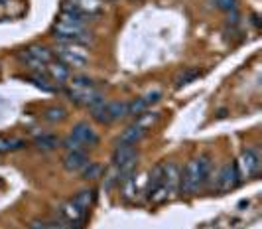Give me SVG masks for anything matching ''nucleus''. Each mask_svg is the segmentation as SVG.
Listing matches in <instances>:
<instances>
[{
	"label": "nucleus",
	"mask_w": 262,
	"mask_h": 229,
	"mask_svg": "<svg viewBox=\"0 0 262 229\" xmlns=\"http://www.w3.org/2000/svg\"><path fill=\"white\" fill-rule=\"evenodd\" d=\"M144 111H148V103L144 101V97L134 99V101L128 103V115H130V117H138V115H142Z\"/></svg>",
	"instance_id": "nucleus-25"
},
{
	"label": "nucleus",
	"mask_w": 262,
	"mask_h": 229,
	"mask_svg": "<svg viewBox=\"0 0 262 229\" xmlns=\"http://www.w3.org/2000/svg\"><path fill=\"white\" fill-rule=\"evenodd\" d=\"M73 202L77 203L79 207H83L85 212H89V207L95 203V190H81L77 196L73 198Z\"/></svg>",
	"instance_id": "nucleus-20"
},
{
	"label": "nucleus",
	"mask_w": 262,
	"mask_h": 229,
	"mask_svg": "<svg viewBox=\"0 0 262 229\" xmlns=\"http://www.w3.org/2000/svg\"><path fill=\"white\" fill-rule=\"evenodd\" d=\"M103 172V168H101V164H97V162H87V166L81 170V176L85 178V180H97L99 176Z\"/></svg>",
	"instance_id": "nucleus-24"
},
{
	"label": "nucleus",
	"mask_w": 262,
	"mask_h": 229,
	"mask_svg": "<svg viewBox=\"0 0 262 229\" xmlns=\"http://www.w3.org/2000/svg\"><path fill=\"white\" fill-rule=\"evenodd\" d=\"M67 95L71 97V101H75L79 105H85V107H97L101 105L105 99H103V93L99 89H95L93 81L89 77H73L71 83H69V89H67Z\"/></svg>",
	"instance_id": "nucleus-3"
},
{
	"label": "nucleus",
	"mask_w": 262,
	"mask_h": 229,
	"mask_svg": "<svg viewBox=\"0 0 262 229\" xmlns=\"http://www.w3.org/2000/svg\"><path fill=\"white\" fill-rule=\"evenodd\" d=\"M238 184H241V172H238L236 164H233V162L225 164L223 168L219 170V174H217L215 188L219 190V192H231V190H235Z\"/></svg>",
	"instance_id": "nucleus-7"
},
{
	"label": "nucleus",
	"mask_w": 262,
	"mask_h": 229,
	"mask_svg": "<svg viewBox=\"0 0 262 229\" xmlns=\"http://www.w3.org/2000/svg\"><path fill=\"white\" fill-rule=\"evenodd\" d=\"M136 192H138V178L134 174L124 178L122 180V200L124 202H132L136 198Z\"/></svg>",
	"instance_id": "nucleus-18"
},
{
	"label": "nucleus",
	"mask_w": 262,
	"mask_h": 229,
	"mask_svg": "<svg viewBox=\"0 0 262 229\" xmlns=\"http://www.w3.org/2000/svg\"><path fill=\"white\" fill-rule=\"evenodd\" d=\"M180 180H182V170L176 162H168L164 164V178H162V184L168 188V192L171 194V198L176 196V192L180 190Z\"/></svg>",
	"instance_id": "nucleus-11"
},
{
	"label": "nucleus",
	"mask_w": 262,
	"mask_h": 229,
	"mask_svg": "<svg viewBox=\"0 0 262 229\" xmlns=\"http://www.w3.org/2000/svg\"><path fill=\"white\" fill-rule=\"evenodd\" d=\"M66 117H67V111L63 107H50V109H46V113H43V119L50 122L63 121Z\"/></svg>",
	"instance_id": "nucleus-23"
},
{
	"label": "nucleus",
	"mask_w": 262,
	"mask_h": 229,
	"mask_svg": "<svg viewBox=\"0 0 262 229\" xmlns=\"http://www.w3.org/2000/svg\"><path fill=\"white\" fill-rule=\"evenodd\" d=\"M53 54L59 57V61H63L66 66H73V68H83L89 64V52L85 46L79 44H67V41H59L53 50Z\"/></svg>",
	"instance_id": "nucleus-4"
},
{
	"label": "nucleus",
	"mask_w": 262,
	"mask_h": 229,
	"mask_svg": "<svg viewBox=\"0 0 262 229\" xmlns=\"http://www.w3.org/2000/svg\"><path fill=\"white\" fill-rule=\"evenodd\" d=\"M26 147V142L22 140V138H8V136H0V154H4V152H14V150H20Z\"/></svg>",
	"instance_id": "nucleus-19"
},
{
	"label": "nucleus",
	"mask_w": 262,
	"mask_h": 229,
	"mask_svg": "<svg viewBox=\"0 0 262 229\" xmlns=\"http://www.w3.org/2000/svg\"><path fill=\"white\" fill-rule=\"evenodd\" d=\"M48 73H50V77H52L55 83H63V81L69 79V75H71V71H69V66H66L63 61H50L48 66Z\"/></svg>",
	"instance_id": "nucleus-16"
},
{
	"label": "nucleus",
	"mask_w": 262,
	"mask_h": 229,
	"mask_svg": "<svg viewBox=\"0 0 262 229\" xmlns=\"http://www.w3.org/2000/svg\"><path fill=\"white\" fill-rule=\"evenodd\" d=\"M87 156L85 152H67L63 156V168L67 172H81L87 166Z\"/></svg>",
	"instance_id": "nucleus-15"
},
{
	"label": "nucleus",
	"mask_w": 262,
	"mask_h": 229,
	"mask_svg": "<svg viewBox=\"0 0 262 229\" xmlns=\"http://www.w3.org/2000/svg\"><path fill=\"white\" fill-rule=\"evenodd\" d=\"M197 77H199V69L185 68L184 71H180V73L176 75V87H184V85H187V83L195 81Z\"/></svg>",
	"instance_id": "nucleus-22"
},
{
	"label": "nucleus",
	"mask_w": 262,
	"mask_h": 229,
	"mask_svg": "<svg viewBox=\"0 0 262 229\" xmlns=\"http://www.w3.org/2000/svg\"><path fill=\"white\" fill-rule=\"evenodd\" d=\"M130 160H138V150H136V147L118 142L115 152H113V166L118 168V166H122V164H126V162Z\"/></svg>",
	"instance_id": "nucleus-13"
},
{
	"label": "nucleus",
	"mask_w": 262,
	"mask_h": 229,
	"mask_svg": "<svg viewBox=\"0 0 262 229\" xmlns=\"http://www.w3.org/2000/svg\"><path fill=\"white\" fill-rule=\"evenodd\" d=\"M93 119L103 124H111V122L118 121V119H124L128 117V103L124 101H111V103H101L97 107H93Z\"/></svg>",
	"instance_id": "nucleus-5"
},
{
	"label": "nucleus",
	"mask_w": 262,
	"mask_h": 229,
	"mask_svg": "<svg viewBox=\"0 0 262 229\" xmlns=\"http://www.w3.org/2000/svg\"><path fill=\"white\" fill-rule=\"evenodd\" d=\"M160 97H162V93H160L158 89H154V91H150V93H146V95H144V101L148 103V107H150L152 103H156V101L160 99Z\"/></svg>",
	"instance_id": "nucleus-30"
},
{
	"label": "nucleus",
	"mask_w": 262,
	"mask_h": 229,
	"mask_svg": "<svg viewBox=\"0 0 262 229\" xmlns=\"http://www.w3.org/2000/svg\"><path fill=\"white\" fill-rule=\"evenodd\" d=\"M211 172V162L207 156H199L193 160L187 162V166L182 172V180H180V190L185 196H193L195 192L203 188V184L207 182Z\"/></svg>",
	"instance_id": "nucleus-2"
},
{
	"label": "nucleus",
	"mask_w": 262,
	"mask_h": 229,
	"mask_svg": "<svg viewBox=\"0 0 262 229\" xmlns=\"http://www.w3.org/2000/svg\"><path fill=\"white\" fill-rule=\"evenodd\" d=\"M162 178H164V164H158V166H154V170L150 172L148 182H146V196H148V198H150L152 192L162 184Z\"/></svg>",
	"instance_id": "nucleus-17"
},
{
	"label": "nucleus",
	"mask_w": 262,
	"mask_h": 229,
	"mask_svg": "<svg viewBox=\"0 0 262 229\" xmlns=\"http://www.w3.org/2000/svg\"><path fill=\"white\" fill-rule=\"evenodd\" d=\"M57 216H59L61 221H66V223H83L87 212H85L83 207H79L73 200H69V202H66L63 205H59Z\"/></svg>",
	"instance_id": "nucleus-10"
},
{
	"label": "nucleus",
	"mask_w": 262,
	"mask_h": 229,
	"mask_svg": "<svg viewBox=\"0 0 262 229\" xmlns=\"http://www.w3.org/2000/svg\"><path fill=\"white\" fill-rule=\"evenodd\" d=\"M71 136L77 138L79 142L85 144V147H95L99 142V135L89 122H77L71 131Z\"/></svg>",
	"instance_id": "nucleus-12"
},
{
	"label": "nucleus",
	"mask_w": 262,
	"mask_h": 229,
	"mask_svg": "<svg viewBox=\"0 0 262 229\" xmlns=\"http://www.w3.org/2000/svg\"><path fill=\"white\" fill-rule=\"evenodd\" d=\"M63 10L77 12L85 18H93L103 10V0H69L63 4Z\"/></svg>",
	"instance_id": "nucleus-9"
},
{
	"label": "nucleus",
	"mask_w": 262,
	"mask_h": 229,
	"mask_svg": "<svg viewBox=\"0 0 262 229\" xmlns=\"http://www.w3.org/2000/svg\"><path fill=\"white\" fill-rule=\"evenodd\" d=\"M146 133H148V131H146L144 127H140L138 122H132L130 127H126V129L122 131V135H120V138H118V142L136 147V144L146 136Z\"/></svg>",
	"instance_id": "nucleus-14"
},
{
	"label": "nucleus",
	"mask_w": 262,
	"mask_h": 229,
	"mask_svg": "<svg viewBox=\"0 0 262 229\" xmlns=\"http://www.w3.org/2000/svg\"><path fill=\"white\" fill-rule=\"evenodd\" d=\"M32 81H34V83H36L38 87H41L43 91H52V89H53L52 85H50V81L46 79V77H43V75H41L39 71L36 73V75H32Z\"/></svg>",
	"instance_id": "nucleus-29"
},
{
	"label": "nucleus",
	"mask_w": 262,
	"mask_h": 229,
	"mask_svg": "<svg viewBox=\"0 0 262 229\" xmlns=\"http://www.w3.org/2000/svg\"><path fill=\"white\" fill-rule=\"evenodd\" d=\"M158 115H160V113H150V111H144L142 115H138L136 122H138L140 127H144L146 131H148V129H150V127L158 121Z\"/></svg>",
	"instance_id": "nucleus-26"
},
{
	"label": "nucleus",
	"mask_w": 262,
	"mask_h": 229,
	"mask_svg": "<svg viewBox=\"0 0 262 229\" xmlns=\"http://www.w3.org/2000/svg\"><path fill=\"white\" fill-rule=\"evenodd\" d=\"M36 149H39V150H53V149H57L59 147V138L55 135H41V136H38L36 138Z\"/></svg>",
	"instance_id": "nucleus-21"
},
{
	"label": "nucleus",
	"mask_w": 262,
	"mask_h": 229,
	"mask_svg": "<svg viewBox=\"0 0 262 229\" xmlns=\"http://www.w3.org/2000/svg\"><path fill=\"white\" fill-rule=\"evenodd\" d=\"M61 144H63V149H66L67 152H85V149H87L85 144H81L77 138H73V136H67Z\"/></svg>",
	"instance_id": "nucleus-27"
},
{
	"label": "nucleus",
	"mask_w": 262,
	"mask_h": 229,
	"mask_svg": "<svg viewBox=\"0 0 262 229\" xmlns=\"http://www.w3.org/2000/svg\"><path fill=\"white\" fill-rule=\"evenodd\" d=\"M217 8H221L225 12H235L236 10V0H213Z\"/></svg>",
	"instance_id": "nucleus-28"
},
{
	"label": "nucleus",
	"mask_w": 262,
	"mask_h": 229,
	"mask_svg": "<svg viewBox=\"0 0 262 229\" xmlns=\"http://www.w3.org/2000/svg\"><path fill=\"white\" fill-rule=\"evenodd\" d=\"M87 20L85 16L71 10H61L57 22L53 24V34L59 41H67V44H79L85 46L87 41L93 40L91 32L87 30Z\"/></svg>",
	"instance_id": "nucleus-1"
},
{
	"label": "nucleus",
	"mask_w": 262,
	"mask_h": 229,
	"mask_svg": "<svg viewBox=\"0 0 262 229\" xmlns=\"http://www.w3.org/2000/svg\"><path fill=\"white\" fill-rule=\"evenodd\" d=\"M241 176H247V178H252L260 172V154L256 149H247L243 154H241V160L236 164Z\"/></svg>",
	"instance_id": "nucleus-8"
},
{
	"label": "nucleus",
	"mask_w": 262,
	"mask_h": 229,
	"mask_svg": "<svg viewBox=\"0 0 262 229\" xmlns=\"http://www.w3.org/2000/svg\"><path fill=\"white\" fill-rule=\"evenodd\" d=\"M52 52L43 46H30L28 50L20 52V61L28 66V68L36 69V71H41L50 61H52Z\"/></svg>",
	"instance_id": "nucleus-6"
}]
</instances>
